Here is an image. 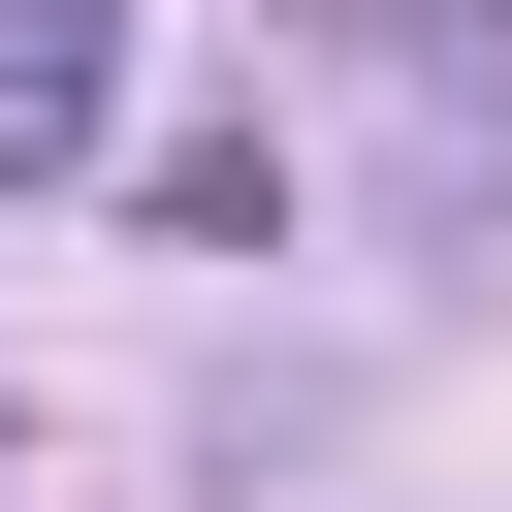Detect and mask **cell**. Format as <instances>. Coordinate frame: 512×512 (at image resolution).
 Returning a JSON list of instances; mask_svg holds the SVG:
<instances>
[{
  "mask_svg": "<svg viewBox=\"0 0 512 512\" xmlns=\"http://www.w3.org/2000/svg\"><path fill=\"white\" fill-rule=\"evenodd\" d=\"M128 128V0H0V192H64Z\"/></svg>",
  "mask_w": 512,
  "mask_h": 512,
  "instance_id": "6da1fadb",
  "label": "cell"
}]
</instances>
